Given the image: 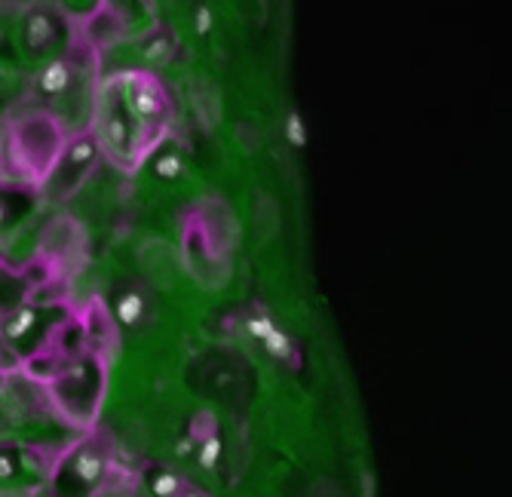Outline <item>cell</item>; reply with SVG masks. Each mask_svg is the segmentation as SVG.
<instances>
[{
	"mask_svg": "<svg viewBox=\"0 0 512 497\" xmlns=\"http://www.w3.org/2000/svg\"><path fill=\"white\" fill-rule=\"evenodd\" d=\"M157 175H160V178H166V182H172L175 175H181V160H178L175 154L160 157V160H157Z\"/></svg>",
	"mask_w": 512,
	"mask_h": 497,
	"instance_id": "11",
	"label": "cell"
},
{
	"mask_svg": "<svg viewBox=\"0 0 512 497\" xmlns=\"http://www.w3.org/2000/svg\"><path fill=\"white\" fill-rule=\"evenodd\" d=\"M34 307H22V310H16L10 320H7V329H4V338L10 341V338H22L31 326H34Z\"/></svg>",
	"mask_w": 512,
	"mask_h": 497,
	"instance_id": "8",
	"label": "cell"
},
{
	"mask_svg": "<svg viewBox=\"0 0 512 497\" xmlns=\"http://www.w3.org/2000/svg\"><path fill=\"white\" fill-rule=\"evenodd\" d=\"M218 455H221V439L218 436H212V439H206V442H200V464L203 467H215V461H218Z\"/></svg>",
	"mask_w": 512,
	"mask_h": 497,
	"instance_id": "10",
	"label": "cell"
},
{
	"mask_svg": "<svg viewBox=\"0 0 512 497\" xmlns=\"http://www.w3.org/2000/svg\"><path fill=\"white\" fill-rule=\"evenodd\" d=\"M102 142L114 154V160H138V129L123 105V89H114L102 105Z\"/></svg>",
	"mask_w": 512,
	"mask_h": 497,
	"instance_id": "3",
	"label": "cell"
},
{
	"mask_svg": "<svg viewBox=\"0 0 512 497\" xmlns=\"http://www.w3.org/2000/svg\"><path fill=\"white\" fill-rule=\"evenodd\" d=\"M151 488H154L157 497H181L184 494V482L175 473H169V470L154 473L151 476Z\"/></svg>",
	"mask_w": 512,
	"mask_h": 497,
	"instance_id": "7",
	"label": "cell"
},
{
	"mask_svg": "<svg viewBox=\"0 0 512 497\" xmlns=\"http://www.w3.org/2000/svg\"><path fill=\"white\" fill-rule=\"evenodd\" d=\"M181 497H203V494H197V491H184Z\"/></svg>",
	"mask_w": 512,
	"mask_h": 497,
	"instance_id": "17",
	"label": "cell"
},
{
	"mask_svg": "<svg viewBox=\"0 0 512 497\" xmlns=\"http://www.w3.org/2000/svg\"><path fill=\"white\" fill-rule=\"evenodd\" d=\"M25 37H28V43L34 50L46 47V43L56 37V19L50 13H43V10L31 13L28 22H25Z\"/></svg>",
	"mask_w": 512,
	"mask_h": 497,
	"instance_id": "5",
	"label": "cell"
},
{
	"mask_svg": "<svg viewBox=\"0 0 512 497\" xmlns=\"http://www.w3.org/2000/svg\"><path fill=\"white\" fill-rule=\"evenodd\" d=\"M289 139H292V145H304V129H301V117L298 114H289Z\"/></svg>",
	"mask_w": 512,
	"mask_h": 497,
	"instance_id": "13",
	"label": "cell"
},
{
	"mask_svg": "<svg viewBox=\"0 0 512 497\" xmlns=\"http://www.w3.org/2000/svg\"><path fill=\"white\" fill-rule=\"evenodd\" d=\"M13 154L31 178H43L62 157V132L46 117H31L13 132Z\"/></svg>",
	"mask_w": 512,
	"mask_h": 497,
	"instance_id": "1",
	"label": "cell"
},
{
	"mask_svg": "<svg viewBox=\"0 0 512 497\" xmlns=\"http://www.w3.org/2000/svg\"><path fill=\"white\" fill-rule=\"evenodd\" d=\"M142 313H145V298L138 292L129 289L117 298V316H120L123 326H135L138 320H142Z\"/></svg>",
	"mask_w": 512,
	"mask_h": 497,
	"instance_id": "6",
	"label": "cell"
},
{
	"mask_svg": "<svg viewBox=\"0 0 512 497\" xmlns=\"http://www.w3.org/2000/svg\"><path fill=\"white\" fill-rule=\"evenodd\" d=\"M71 77H74L71 62L68 59H56V62H50L40 71L37 86H40L43 96H59V93H65V89L71 86Z\"/></svg>",
	"mask_w": 512,
	"mask_h": 497,
	"instance_id": "4",
	"label": "cell"
},
{
	"mask_svg": "<svg viewBox=\"0 0 512 497\" xmlns=\"http://www.w3.org/2000/svg\"><path fill=\"white\" fill-rule=\"evenodd\" d=\"M209 25H212V13H209L206 7H200V10H197V34H206Z\"/></svg>",
	"mask_w": 512,
	"mask_h": 497,
	"instance_id": "14",
	"label": "cell"
},
{
	"mask_svg": "<svg viewBox=\"0 0 512 497\" xmlns=\"http://www.w3.org/2000/svg\"><path fill=\"white\" fill-rule=\"evenodd\" d=\"M19 366V359H16V353H13V347H10V341L0 335V372H10V369H16Z\"/></svg>",
	"mask_w": 512,
	"mask_h": 497,
	"instance_id": "12",
	"label": "cell"
},
{
	"mask_svg": "<svg viewBox=\"0 0 512 497\" xmlns=\"http://www.w3.org/2000/svg\"><path fill=\"white\" fill-rule=\"evenodd\" d=\"M172 53H175V40L169 37V34H157L148 47H145V59H151V62H169L172 59Z\"/></svg>",
	"mask_w": 512,
	"mask_h": 497,
	"instance_id": "9",
	"label": "cell"
},
{
	"mask_svg": "<svg viewBox=\"0 0 512 497\" xmlns=\"http://www.w3.org/2000/svg\"><path fill=\"white\" fill-rule=\"evenodd\" d=\"M123 105L138 129V135L154 132L163 126L169 114V99L163 93V86L148 77V74H132L123 86Z\"/></svg>",
	"mask_w": 512,
	"mask_h": 497,
	"instance_id": "2",
	"label": "cell"
},
{
	"mask_svg": "<svg viewBox=\"0 0 512 497\" xmlns=\"http://www.w3.org/2000/svg\"><path fill=\"white\" fill-rule=\"evenodd\" d=\"M191 448H194V439L184 436V442H178V455H191Z\"/></svg>",
	"mask_w": 512,
	"mask_h": 497,
	"instance_id": "15",
	"label": "cell"
},
{
	"mask_svg": "<svg viewBox=\"0 0 512 497\" xmlns=\"http://www.w3.org/2000/svg\"><path fill=\"white\" fill-rule=\"evenodd\" d=\"M4 218H7V209H4V203H0V224H4Z\"/></svg>",
	"mask_w": 512,
	"mask_h": 497,
	"instance_id": "16",
	"label": "cell"
}]
</instances>
